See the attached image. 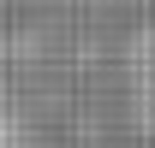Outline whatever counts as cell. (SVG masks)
Segmentation results:
<instances>
[{
	"mask_svg": "<svg viewBox=\"0 0 155 148\" xmlns=\"http://www.w3.org/2000/svg\"><path fill=\"white\" fill-rule=\"evenodd\" d=\"M125 107H131V125L143 130V142H155V18L137 24L131 42H125Z\"/></svg>",
	"mask_w": 155,
	"mask_h": 148,
	"instance_id": "cell-1",
	"label": "cell"
}]
</instances>
